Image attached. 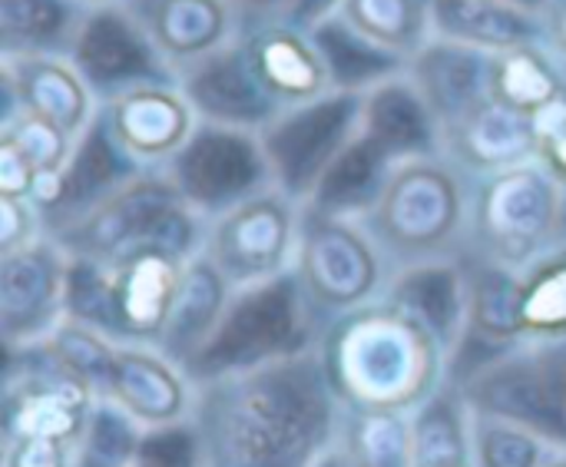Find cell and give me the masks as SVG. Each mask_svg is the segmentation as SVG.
I'll return each mask as SVG.
<instances>
[{
	"label": "cell",
	"mask_w": 566,
	"mask_h": 467,
	"mask_svg": "<svg viewBox=\"0 0 566 467\" xmlns=\"http://www.w3.org/2000/svg\"><path fill=\"white\" fill-rule=\"evenodd\" d=\"M189 425L202 467H312L338 442L342 405L315 345L196 385Z\"/></svg>",
	"instance_id": "1"
},
{
	"label": "cell",
	"mask_w": 566,
	"mask_h": 467,
	"mask_svg": "<svg viewBox=\"0 0 566 467\" xmlns=\"http://www.w3.org/2000/svg\"><path fill=\"white\" fill-rule=\"evenodd\" d=\"M318 352L348 412H418L448 385V352L385 295L332 319Z\"/></svg>",
	"instance_id": "2"
},
{
	"label": "cell",
	"mask_w": 566,
	"mask_h": 467,
	"mask_svg": "<svg viewBox=\"0 0 566 467\" xmlns=\"http://www.w3.org/2000/svg\"><path fill=\"white\" fill-rule=\"evenodd\" d=\"M471 176L448 156L395 163L378 203L361 219L388 269L464 256Z\"/></svg>",
	"instance_id": "3"
},
{
	"label": "cell",
	"mask_w": 566,
	"mask_h": 467,
	"mask_svg": "<svg viewBox=\"0 0 566 467\" xmlns=\"http://www.w3.org/2000/svg\"><path fill=\"white\" fill-rule=\"evenodd\" d=\"M564 186L537 159L471 179L464 256L527 272L564 249Z\"/></svg>",
	"instance_id": "4"
},
{
	"label": "cell",
	"mask_w": 566,
	"mask_h": 467,
	"mask_svg": "<svg viewBox=\"0 0 566 467\" xmlns=\"http://www.w3.org/2000/svg\"><path fill=\"white\" fill-rule=\"evenodd\" d=\"M325 319L308 302L295 269L269 282L242 286L232 292L219 325L206 345L182 365L192 385L245 372L315 349Z\"/></svg>",
	"instance_id": "5"
},
{
	"label": "cell",
	"mask_w": 566,
	"mask_h": 467,
	"mask_svg": "<svg viewBox=\"0 0 566 467\" xmlns=\"http://www.w3.org/2000/svg\"><path fill=\"white\" fill-rule=\"evenodd\" d=\"M206 219L179 196L166 169H143L76 226L50 236L66 256L116 262L133 252H166L189 262L206 246Z\"/></svg>",
	"instance_id": "6"
},
{
	"label": "cell",
	"mask_w": 566,
	"mask_h": 467,
	"mask_svg": "<svg viewBox=\"0 0 566 467\" xmlns=\"http://www.w3.org/2000/svg\"><path fill=\"white\" fill-rule=\"evenodd\" d=\"M458 388L471 412L524 425L566 452V335L527 339L484 362Z\"/></svg>",
	"instance_id": "7"
},
{
	"label": "cell",
	"mask_w": 566,
	"mask_h": 467,
	"mask_svg": "<svg viewBox=\"0 0 566 467\" xmlns=\"http://www.w3.org/2000/svg\"><path fill=\"white\" fill-rule=\"evenodd\" d=\"M295 276L328 325L332 319L381 299L391 269L365 222L305 209Z\"/></svg>",
	"instance_id": "8"
},
{
	"label": "cell",
	"mask_w": 566,
	"mask_h": 467,
	"mask_svg": "<svg viewBox=\"0 0 566 467\" xmlns=\"http://www.w3.org/2000/svg\"><path fill=\"white\" fill-rule=\"evenodd\" d=\"M365 93L328 90L318 100L285 106L259 129L272 186L295 203H308L328 166L361 133Z\"/></svg>",
	"instance_id": "9"
},
{
	"label": "cell",
	"mask_w": 566,
	"mask_h": 467,
	"mask_svg": "<svg viewBox=\"0 0 566 467\" xmlns=\"http://www.w3.org/2000/svg\"><path fill=\"white\" fill-rule=\"evenodd\" d=\"M305 206L282 189H262L209 219L202 252L232 289L269 282L295 269Z\"/></svg>",
	"instance_id": "10"
},
{
	"label": "cell",
	"mask_w": 566,
	"mask_h": 467,
	"mask_svg": "<svg viewBox=\"0 0 566 467\" xmlns=\"http://www.w3.org/2000/svg\"><path fill=\"white\" fill-rule=\"evenodd\" d=\"M179 196L209 222L242 199L272 189L259 133L199 123L189 143L166 166Z\"/></svg>",
	"instance_id": "11"
},
{
	"label": "cell",
	"mask_w": 566,
	"mask_h": 467,
	"mask_svg": "<svg viewBox=\"0 0 566 467\" xmlns=\"http://www.w3.org/2000/svg\"><path fill=\"white\" fill-rule=\"evenodd\" d=\"M66 60L76 66L99 103L133 86L176 83L172 66L163 60L153 37L126 3L86 10L66 50Z\"/></svg>",
	"instance_id": "12"
},
{
	"label": "cell",
	"mask_w": 566,
	"mask_h": 467,
	"mask_svg": "<svg viewBox=\"0 0 566 467\" xmlns=\"http://www.w3.org/2000/svg\"><path fill=\"white\" fill-rule=\"evenodd\" d=\"M70 256L46 232L0 252V335L3 352L36 349L66 319Z\"/></svg>",
	"instance_id": "13"
},
{
	"label": "cell",
	"mask_w": 566,
	"mask_h": 467,
	"mask_svg": "<svg viewBox=\"0 0 566 467\" xmlns=\"http://www.w3.org/2000/svg\"><path fill=\"white\" fill-rule=\"evenodd\" d=\"M176 83L186 93L189 106L196 110L199 123L259 133L285 110L259 80L242 33L222 50L209 53L206 60L179 70Z\"/></svg>",
	"instance_id": "14"
},
{
	"label": "cell",
	"mask_w": 566,
	"mask_h": 467,
	"mask_svg": "<svg viewBox=\"0 0 566 467\" xmlns=\"http://www.w3.org/2000/svg\"><path fill=\"white\" fill-rule=\"evenodd\" d=\"M113 139L143 169H166L199 126L179 83H146L99 103Z\"/></svg>",
	"instance_id": "15"
},
{
	"label": "cell",
	"mask_w": 566,
	"mask_h": 467,
	"mask_svg": "<svg viewBox=\"0 0 566 467\" xmlns=\"http://www.w3.org/2000/svg\"><path fill=\"white\" fill-rule=\"evenodd\" d=\"M139 173H143V166H136L123 153V146L113 139L106 120L96 113L93 123L73 139V153L53 183V196L40 209L43 232L56 236V232L76 226L80 219H86L96 206H103L113 193H119Z\"/></svg>",
	"instance_id": "16"
},
{
	"label": "cell",
	"mask_w": 566,
	"mask_h": 467,
	"mask_svg": "<svg viewBox=\"0 0 566 467\" xmlns=\"http://www.w3.org/2000/svg\"><path fill=\"white\" fill-rule=\"evenodd\" d=\"M0 86H3V120L17 113L40 116L76 139L99 103H93V90L76 73V66L63 53H40V56H13L0 60Z\"/></svg>",
	"instance_id": "17"
},
{
	"label": "cell",
	"mask_w": 566,
	"mask_h": 467,
	"mask_svg": "<svg viewBox=\"0 0 566 467\" xmlns=\"http://www.w3.org/2000/svg\"><path fill=\"white\" fill-rule=\"evenodd\" d=\"M99 398L119 405L143 428L182 425L192 415L196 385L153 345H116L113 369Z\"/></svg>",
	"instance_id": "18"
},
{
	"label": "cell",
	"mask_w": 566,
	"mask_h": 467,
	"mask_svg": "<svg viewBox=\"0 0 566 467\" xmlns=\"http://www.w3.org/2000/svg\"><path fill=\"white\" fill-rule=\"evenodd\" d=\"M172 73L206 60L242 33L245 13L235 0H126Z\"/></svg>",
	"instance_id": "19"
},
{
	"label": "cell",
	"mask_w": 566,
	"mask_h": 467,
	"mask_svg": "<svg viewBox=\"0 0 566 467\" xmlns=\"http://www.w3.org/2000/svg\"><path fill=\"white\" fill-rule=\"evenodd\" d=\"M242 37L259 80L282 106H298L332 90L328 70L308 30L292 27L279 13H249Z\"/></svg>",
	"instance_id": "20"
},
{
	"label": "cell",
	"mask_w": 566,
	"mask_h": 467,
	"mask_svg": "<svg viewBox=\"0 0 566 467\" xmlns=\"http://www.w3.org/2000/svg\"><path fill=\"white\" fill-rule=\"evenodd\" d=\"M391 305L421 322L438 345L448 352V365L468 332V302H471V272L464 256L434 259L395 269L381 292Z\"/></svg>",
	"instance_id": "21"
},
{
	"label": "cell",
	"mask_w": 566,
	"mask_h": 467,
	"mask_svg": "<svg viewBox=\"0 0 566 467\" xmlns=\"http://www.w3.org/2000/svg\"><path fill=\"white\" fill-rule=\"evenodd\" d=\"M441 156L471 179L531 163L537 159L534 116L484 96L468 116L441 133Z\"/></svg>",
	"instance_id": "22"
},
{
	"label": "cell",
	"mask_w": 566,
	"mask_h": 467,
	"mask_svg": "<svg viewBox=\"0 0 566 467\" xmlns=\"http://www.w3.org/2000/svg\"><path fill=\"white\" fill-rule=\"evenodd\" d=\"M488 66L491 53L444 37H431L408 60V76L431 106L441 133L454 126L461 116H468L488 96Z\"/></svg>",
	"instance_id": "23"
},
{
	"label": "cell",
	"mask_w": 566,
	"mask_h": 467,
	"mask_svg": "<svg viewBox=\"0 0 566 467\" xmlns=\"http://www.w3.org/2000/svg\"><path fill=\"white\" fill-rule=\"evenodd\" d=\"M361 133L398 163L441 153V126L408 70L365 93Z\"/></svg>",
	"instance_id": "24"
},
{
	"label": "cell",
	"mask_w": 566,
	"mask_h": 467,
	"mask_svg": "<svg viewBox=\"0 0 566 467\" xmlns=\"http://www.w3.org/2000/svg\"><path fill=\"white\" fill-rule=\"evenodd\" d=\"M232 292H235L232 282L212 266L206 252L192 256L182 269V279H179V289H176V299H172V309H169V319L156 349L176 365H186L219 325Z\"/></svg>",
	"instance_id": "25"
},
{
	"label": "cell",
	"mask_w": 566,
	"mask_h": 467,
	"mask_svg": "<svg viewBox=\"0 0 566 467\" xmlns=\"http://www.w3.org/2000/svg\"><path fill=\"white\" fill-rule=\"evenodd\" d=\"M434 37L478 46L484 53L544 40V17L507 0H431Z\"/></svg>",
	"instance_id": "26"
},
{
	"label": "cell",
	"mask_w": 566,
	"mask_h": 467,
	"mask_svg": "<svg viewBox=\"0 0 566 467\" xmlns=\"http://www.w3.org/2000/svg\"><path fill=\"white\" fill-rule=\"evenodd\" d=\"M395 163L398 159H391L371 136L358 133L342 149V156L328 166V173L315 186L305 209L322 212V216H342V219H358L361 222L371 212V206L378 203Z\"/></svg>",
	"instance_id": "27"
},
{
	"label": "cell",
	"mask_w": 566,
	"mask_h": 467,
	"mask_svg": "<svg viewBox=\"0 0 566 467\" xmlns=\"http://www.w3.org/2000/svg\"><path fill=\"white\" fill-rule=\"evenodd\" d=\"M564 93L566 70L547 50L544 40L491 53V66H488V96L491 100H497L517 113L537 116L551 103H557Z\"/></svg>",
	"instance_id": "28"
},
{
	"label": "cell",
	"mask_w": 566,
	"mask_h": 467,
	"mask_svg": "<svg viewBox=\"0 0 566 467\" xmlns=\"http://www.w3.org/2000/svg\"><path fill=\"white\" fill-rule=\"evenodd\" d=\"M312 33V43L322 53V63L328 70L332 90H345V93H368L378 83L401 76L408 70V60H401L398 53L378 46L375 40H368L365 33H358L342 13L322 20Z\"/></svg>",
	"instance_id": "29"
},
{
	"label": "cell",
	"mask_w": 566,
	"mask_h": 467,
	"mask_svg": "<svg viewBox=\"0 0 566 467\" xmlns=\"http://www.w3.org/2000/svg\"><path fill=\"white\" fill-rule=\"evenodd\" d=\"M83 13L76 0H0V60L66 56Z\"/></svg>",
	"instance_id": "30"
},
{
	"label": "cell",
	"mask_w": 566,
	"mask_h": 467,
	"mask_svg": "<svg viewBox=\"0 0 566 467\" xmlns=\"http://www.w3.org/2000/svg\"><path fill=\"white\" fill-rule=\"evenodd\" d=\"M335 445L352 467H415V428L408 412L342 408Z\"/></svg>",
	"instance_id": "31"
},
{
	"label": "cell",
	"mask_w": 566,
	"mask_h": 467,
	"mask_svg": "<svg viewBox=\"0 0 566 467\" xmlns=\"http://www.w3.org/2000/svg\"><path fill=\"white\" fill-rule=\"evenodd\" d=\"M342 17L401 60H411L434 37L431 0H345Z\"/></svg>",
	"instance_id": "32"
},
{
	"label": "cell",
	"mask_w": 566,
	"mask_h": 467,
	"mask_svg": "<svg viewBox=\"0 0 566 467\" xmlns=\"http://www.w3.org/2000/svg\"><path fill=\"white\" fill-rule=\"evenodd\" d=\"M471 432L478 467H544L560 452L544 435L494 415L471 412Z\"/></svg>",
	"instance_id": "33"
},
{
	"label": "cell",
	"mask_w": 566,
	"mask_h": 467,
	"mask_svg": "<svg viewBox=\"0 0 566 467\" xmlns=\"http://www.w3.org/2000/svg\"><path fill=\"white\" fill-rule=\"evenodd\" d=\"M40 349L53 362H60L66 372L83 378L96 395H103L109 369H113V355H116V342L109 335H103L99 329H90L76 319H63Z\"/></svg>",
	"instance_id": "34"
},
{
	"label": "cell",
	"mask_w": 566,
	"mask_h": 467,
	"mask_svg": "<svg viewBox=\"0 0 566 467\" xmlns=\"http://www.w3.org/2000/svg\"><path fill=\"white\" fill-rule=\"evenodd\" d=\"M524 329L527 339L566 335V249L524 272Z\"/></svg>",
	"instance_id": "35"
},
{
	"label": "cell",
	"mask_w": 566,
	"mask_h": 467,
	"mask_svg": "<svg viewBox=\"0 0 566 467\" xmlns=\"http://www.w3.org/2000/svg\"><path fill=\"white\" fill-rule=\"evenodd\" d=\"M143 435L146 428L136 418H129L109 398H99L83 432L76 467H129Z\"/></svg>",
	"instance_id": "36"
},
{
	"label": "cell",
	"mask_w": 566,
	"mask_h": 467,
	"mask_svg": "<svg viewBox=\"0 0 566 467\" xmlns=\"http://www.w3.org/2000/svg\"><path fill=\"white\" fill-rule=\"evenodd\" d=\"M0 139H10L30 159V166L40 173V183L46 176H56L66 166L70 153H73V139L63 129H56L53 123H46L40 116H30V113H17V116L3 120L0 123Z\"/></svg>",
	"instance_id": "37"
},
{
	"label": "cell",
	"mask_w": 566,
	"mask_h": 467,
	"mask_svg": "<svg viewBox=\"0 0 566 467\" xmlns=\"http://www.w3.org/2000/svg\"><path fill=\"white\" fill-rule=\"evenodd\" d=\"M129 467H202L192 425L182 422L166 428H146Z\"/></svg>",
	"instance_id": "38"
},
{
	"label": "cell",
	"mask_w": 566,
	"mask_h": 467,
	"mask_svg": "<svg viewBox=\"0 0 566 467\" xmlns=\"http://www.w3.org/2000/svg\"><path fill=\"white\" fill-rule=\"evenodd\" d=\"M76 445L56 438H7L0 467H76Z\"/></svg>",
	"instance_id": "39"
},
{
	"label": "cell",
	"mask_w": 566,
	"mask_h": 467,
	"mask_svg": "<svg viewBox=\"0 0 566 467\" xmlns=\"http://www.w3.org/2000/svg\"><path fill=\"white\" fill-rule=\"evenodd\" d=\"M537 133V163L551 169V176L566 189V93L534 116Z\"/></svg>",
	"instance_id": "40"
},
{
	"label": "cell",
	"mask_w": 566,
	"mask_h": 467,
	"mask_svg": "<svg viewBox=\"0 0 566 467\" xmlns=\"http://www.w3.org/2000/svg\"><path fill=\"white\" fill-rule=\"evenodd\" d=\"M43 236L40 209L30 199L0 196V252H13Z\"/></svg>",
	"instance_id": "41"
},
{
	"label": "cell",
	"mask_w": 566,
	"mask_h": 467,
	"mask_svg": "<svg viewBox=\"0 0 566 467\" xmlns=\"http://www.w3.org/2000/svg\"><path fill=\"white\" fill-rule=\"evenodd\" d=\"M342 7H345V0H289L279 17L298 30H315L322 20L342 13Z\"/></svg>",
	"instance_id": "42"
},
{
	"label": "cell",
	"mask_w": 566,
	"mask_h": 467,
	"mask_svg": "<svg viewBox=\"0 0 566 467\" xmlns=\"http://www.w3.org/2000/svg\"><path fill=\"white\" fill-rule=\"evenodd\" d=\"M544 43L566 70V0H554L544 13Z\"/></svg>",
	"instance_id": "43"
},
{
	"label": "cell",
	"mask_w": 566,
	"mask_h": 467,
	"mask_svg": "<svg viewBox=\"0 0 566 467\" xmlns=\"http://www.w3.org/2000/svg\"><path fill=\"white\" fill-rule=\"evenodd\" d=\"M239 7H242V13L249 17V13H282V7L289 3V0H235Z\"/></svg>",
	"instance_id": "44"
},
{
	"label": "cell",
	"mask_w": 566,
	"mask_h": 467,
	"mask_svg": "<svg viewBox=\"0 0 566 467\" xmlns=\"http://www.w3.org/2000/svg\"><path fill=\"white\" fill-rule=\"evenodd\" d=\"M312 467H352V465H348V458L338 452V445H332V448H328V452H325V455H322V458H318Z\"/></svg>",
	"instance_id": "45"
},
{
	"label": "cell",
	"mask_w": 566,
	"mask_h": 467,
	"mask_svg": "<svg viewBox=\"0 0 566 467\" xmlns=\"http://www.w3.org/2000/svg\"><path fill=\"white\" fill-rule=\"evenodd\" d=\"M507 3H514V7H521V10H527V13H534V17H544L547 7H551L554 0H507Z\"/></svg>",
	"instance_id": "46"
},
{
	"label": "cell",
	"mask_w": 566,
	"mask_h": 467,
	"mask_svg": "<svg viewBox=\"0 0 566 467\" xmlns=\"http://www.w3.org/2000/svg\"><path fill=\"white\" fill-rule=\"evenodd\" d=\"M83 10H93V7H113V3H126V0H76Z\"/></svg>",
	"instance_id": "47"
},
{
	"label": "cell",
	"mask_w": 566,
	"mask_h": 467,
	"mask_svg": "<svg viewBox=\"0 0 566 467\" xmlns=\"http://www.w3.org/2000/svg\"><path fill=\"white\" fill-rule=\"evenodd\" d=\"M415 467H478L474 458H464V461H438V465H415Z\"/></svg>",
	"instance_id": "48"
},
{
	"label": "cell",
	"mask_w": 566,
	"mask_h": 467,
	"mask_svg": "<svg viewBox=\"0 0 566 467\" xmlns=\"http://www.w3.org/2000/svg\"><path fill=\"white\" fill-rule=\"evenodd\" d=\"M544 467H566V452H557V455H554V458H551Z\"/></svg>",
	"instance_id": "49"
},
{
	"label": "cell",
	"mask_w": 566,
	"mask_h": 467,
	"mask_svg": "<svg viewBox=\"0 0 566 467\" xmlns=\"http://www.w3.org/2000/svg\"><path fill=\"white\" fill-rule=\"evenodd\" d=\"M560 242L566 249V193H564V216H560Z\"/></svg>",
	"instance_id": "50"
}]
</instances>
